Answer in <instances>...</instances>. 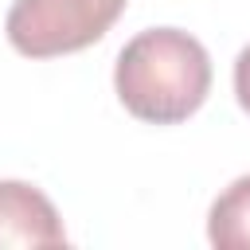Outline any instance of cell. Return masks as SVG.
Instances as JSON below:
<instances>
[{
  "instance_id": "obj_1",
  "label": "cell",
  "mask_w": 250,
  "mask_h": 250,
  "mask_svg": "<svg viewBox=\"0 0 250 250\" xmlns=\"http://www.w3.org/2000/svg\"><path fill=\"white\" fill-rule=\"evenodd\" d=\"M113 90L121 105L141 121H188L211 94L207 47L180 27H148L121 47Z\"/></svg>"
},
{
  "instance_id": "obj_2",
  "label": "cell",
  "mask_w": 250,
  "mask_h": 250,
  "mask_svg": "<svg viewBox=\"0 0 250 250\" xmlns=\"http://www.w3.org/2000/svg\"><path fill=\"white\" fill-rule=\"evenodd\" d=\"M125 0H16L8 12V43L27 59H55L98 43Z\"/></svg>"
},
{
  "instance_id": "obj_3",
  "label": "cell",
  "mask_w": 250,
  "mask_h": 250,
  "mask_svg": "<svg viewBox=\"0 0 250 250\" xmlns=\"http://www.w3.org/2000/svg\"><path fill=\"white\" fill-rule=\"evenodd\" d=\"M66 230L55 203L23 180H0V246H62Z\"/></svg>"
},
{
  "instance_id": "obj_4",
  "label": "cell",
  "mask_w": 250,
  "mask_h": 250,
  "mask_svg": "<svg viewBox=\"0 0 250 250\" xmlns=\"http://www.w3.org/2000/svg\"><path fill=\"white\" fill-rule=\"evenodd\" d=\"M207 238L219 250H250V176L223 188L207 215Z\"/></svg>"
},
{
  "instance_id": "obj_5",
  "label": "cell",
  "mask_w": 250,
  "mask_h": 250,
  "mask_svg": "<svg viewBox=\"0 0 250 250\" xmlns=\"http://www.w3.org/2000/svg\"><path fill=\"white\" fill-rule=\"evenodd\" d=\"M234 94H238V105L250 113V47H242L234 59Z\"/></svg>"
}]
</instances>
